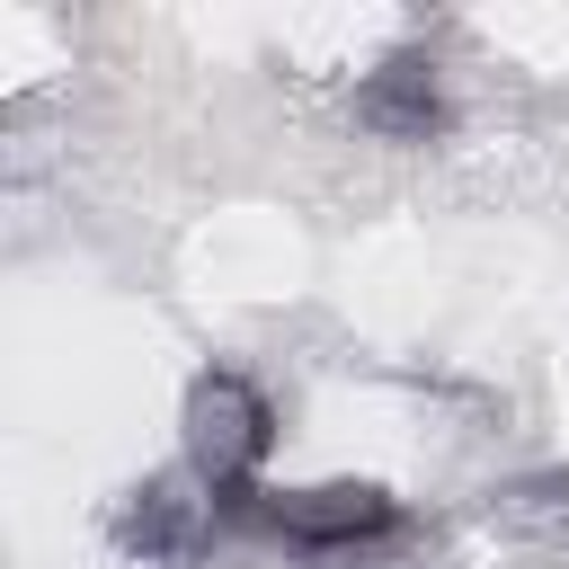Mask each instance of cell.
<instances>
[{"instance_id": "cell-1", "label": "cell", "mask_w": 569, "mask_h": 569, "mask_svg": "<svg viewBox=\"0 0 569 569\" xmlns=\"http://www.w3.org/2000/svg\"><path fill=\"white\" fill-rule=\"evenodd\" d=\"M267 400L240 382V373H204L196 391H187V462H196V480H213L222 498L258 471V453H267Z\"/></svg>"}, {"instance_id": "cell-2", "label": "cell", "mask_w": 569, "mask_h": 569, "mask_svg": "<svg viewBox=\"0 0 569 569\" xmlns=\"http://www.w3.org/2000/svg\"><path fill=\"white\" fill-rule=\"evenodd\" d=\"M267 525L302 551H338V542H365L391 525V498L365 489V480H320V489H276L267 498Z\"/></svg>"}, {"instance_id": "cell-3", "label": "cell", "mask_w": 569, "mask_h": 569, "mask_svg": "<svg viewBox=\"0 0 569 569\" xmlns=\"http://www.w3.org/2000/svg\"><path fill=\"white\" fill-rule=\"evenodd\" d=\"M213 516H222V489H213V480H142V489L124 498L116 533H124V551H142V560H187V551L213 533Z\"/></svg>"}, {"instance_id": "cell-4", "label": "cell", "mask_w": 569, "mask_h": 569, "mask_svg": "<svg viewBox=\"0 0 569 569\" xmlns=\"http://www.w3.org/2000/svg\"><path fill=\"white\" fill-rule=\"evenodd\" d=\"M365 124H382V133H436V116H445V98H436V62H418V53H391L373 80H365Z\"/></svg>"}]
</instances>
